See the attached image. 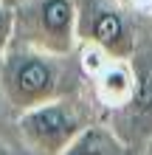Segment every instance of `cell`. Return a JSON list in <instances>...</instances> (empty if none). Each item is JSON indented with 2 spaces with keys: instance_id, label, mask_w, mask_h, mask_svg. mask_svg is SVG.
<instances>
[{
  "instance_id": "30bf717a",
  "label": "cell",
  "mask_w": 152,
  "mask_h": 155,
  "mask_svg": "<svg viewBox=\"0 0 152 155\" xmlns=\"http://www.w3.org/2000/svg\"><path fill=\"white\" fill-rule=\"evenodd\" d=\"M0 3H3V6H11V8H14V6H20L23 0H0Z\"/></svg>"
},
{
  "instance_id": "52a82bcc",
  "label": "cell",
  "mask_w": 152,
  "mask_h": 155,
  "mask_svg": "<svg viewBox=\"0 0 152 155\" xmlns=\"http://www.w3.org/2000/svg\"><path fill=\"white\" fill-rule=\"evenodd\" d=\"M62 155H130V144L107 121H93Z\"/></svg>"
},
{
  "instance_id": "277c9868",
  "label": "cell",
  "mask_w": 152,
  "mask_h": 155,
  "mask_svg": "<svg viewBox=\"0 0 152 155\" xmlns=\"http://www.w3.org/2000/svg\"><path fill=\"white\" fill-rule=\"evenodd\" d=\"M76 37L82 45H96L110 59H132L141 51L135 12L121 0H76Z\"/></svg>"
},
{
  "instance_id": "5b68a950",
  "label": "cell",
  "mask_w": 152,
  "mask_h": 155,
  "mask_svg": "<svg viewBox=\"0 0 152 155\" xmlns=\"http://www.w3.org/2000/svg\"><path fill=\"white\" fill-rule=\"evenodd\" d=\"M135 65V93L124 110L107 116V124L130 144H144L152 138V51L149 57L141 59L138 54L132 57Z\"/></svg>"
},
{
  "instance_id": "7a4b0ae2",
  "label": "cell",
  "mask_w": 152,
  "mask_h": 155,
  "mask_svg": "<svg viewBox=\"0 0 152 155\" xmlns=\"http://www.w3.org/2000/svg\"><path fill=\"white\" fill-rule=\"evenodd\" d=\"M90 104L79 93H70L48 104L31 107L14 118L17 138L28 155H62L93 121H102L96 118Z\"/></svg>"
},
{
  "instance_id": "8fae6325",
  "label": "cell",
  "mask_w": 152,
  "mask_h": 155,
  "mask_svg": "<svg viewBox=\"0 0 152 155\" xmlns=\"http://www.w3.org/2000/svg\"><path fill=\"white\" fill-rule=\"evenodd\" d=\"M141 150H144V155H152V138L144 144V147H141Z\"/></svg>"
},
{
  "instance_id": "ba28073f",
  "label": "cell",
  "mask_w": 152,
  "mask_h": 155,
  "mask_svg": "<svg viewBox=\"0 0 152 155\" xmlns=\"http://www.w3.org/2000/svg\"><path fill=\"white\" fill-rule=\"evenodd\" d=\"M11 37H14V8L0 3V62H3L6 51L11 48Z\"/></svg>"
},
{
  "instance_id": "8992f818",
  "label": "cell",
  "mask_w": 152,
  "mask_h": 155,
  "mask_svg": "<svg viewBox=\"0 0 152 155\" xmlns=\"http://www.w3.org/2000/svg\"><path fill=\"white\" fill-rule=\"evenodd\" d=\"M87 85L96 107L113 116L124 110L135 93V65L132 59H110L93 79H87Z\"/></svg>"
},
{
  "instance_id": "9c48e42d",
  "label": "cell",
  "mask_w": 152,
  "mask_h": 155,
  "mask_svg": "<svg viewBox=\"0 0 152 155\" xmlns=\"http://www.w3.org/2000/svg\"><path fill=\"white\" fill-rule=\"evenodd\" d=\"M0 155H28V152H25L23 144H20V147H11L6 138H0Z\"/></svg>"
},
{
  "instance_id": "3957f363",
  "label": "cell",
  "mask_w": 152,
  "mask_h": 155,
  "mask_svg": "<svg viewBox=\"0 0 152 155\" xmlns=\"http://www.w3.org/2000/svg\"><path fill=\"white\" fill-rule=\"evenodd\" d=\"M76 17V0H23L14 6L11 45L70 57L79 48Z\"/></svg>"
},
{
  "instance_id": "6da1fadb",
  "label": "cell",
  "mask_w": 152,
  "mask_h": 155,
  "mask_svg": "<svg viewBox=\"0 0 152 155\" xmlns=\"http://www.w3.org/2000/svg\"><path fill=\"white\" fill-rule=\"evenodd\" d=\"M70 57H53L45 51L11 45L0 62V96L6 107L17 118L31 107L48 104L53 99L79 93V76L82 65Z\"/></svg>"
}]
</instances>
